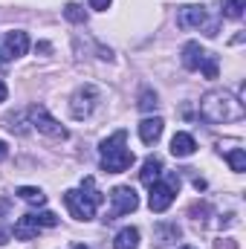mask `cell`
<instances>
[{
	"instance_id": "obj_13",
	"label": "cell",
	"mask_w": 246,
	"mask_h": 249,
	"mask_svg": "<svg viewBox=\"0 0 246 249\" xmlns=\"http://www.w3.org/2000/svg\"><path fill=\"white\" fill-rule=\"evenodd\" d=\"M159 177H162V160H159V157H148V160L142 162L139 180H142L145 186H151V183H157Z\"/></svg>"
},
{
	"instance_id": "obj_28",
	"label": "cell",
	"mask_w": 246,
	"mask_h": 249,
	"mask_svg": "<svg viewBox=\"0 0 246 249\" xmlns=\"http://www.w3.org/2000/svg\"><path fill=\"white\" fill-rule=\"evenodd\" d=\"M6 157H9V145H6V142H3V139H0V162H3V160H6Z\"/></svg>"
},
{
	"instance_id": "obj_15",
	"label": "cell",
	"mask_w": 246,
	"mask_h": 249,
	"mask_svg": "<svg viewBox=\"0 0 246 249\" xmlns=\"http://www.w3.org/2000/svg\"><path fill=\"white\" fill-rule=\"evenodd\" d=\"M136 247H139V229H133V226H124L113 238V249H136Z\"/></svg>"
},
{
	"instance_id": "obj_4",
	"label": "cell",
	"mask_w": 246,
	"mask_h": 249,
	"mask_svg": "<svg viewBox=\"0 0 246 249\" xmlns=\"http://www.w3.org/2000/svg\"><path fill=\"white\" fill-rule=\"evenodd\" d=\"M151 194H148V206H151V212H165L171 203H174V197H177V191H180V177L177 174H168V180L165 183H151Z\"/></svg>"
},
{
	"instance_id": "obj_19",
	"label": "cell",
	"mask_w": 246,
	"mask_h": 249,
	"mask_svg": "<svg viewBox=\"0 0 246 249\" xmlns=\"http://www.w3.org/2000/svg\"><path fill=\"white\" fill-rule=\"evenodd\" d=\"M64 18H67L70 23H84V20H87V12H84V6H78V3H67V6H64Z\"/></svg>"
},
{
	"instance_id": "obj_17",
	"label": "cell",
	"mask_w": 246,
	"mask_h": 249,
	"mask_svg": "<svg viewBox=\"0 0 246 249\" xmlns=\"http://www.w3.org/2000/svg\"><path fill=\"white\" fill-rule=\"evenodd\" d=\"M226 160H229V165H232L235 174H244L246 171V151L244 148H226Z\"/></svg>"
},
{
	"instance_id": "obj_1",
	"label": "cell",
	"mask_w": 246,
	"mask_h": 249,
	"mask_svg": "<svg viewBox=\"0 0 246 249\" xmlns=\"http://www.w3.org/2000/svg\"><path fill=\"white\" fill-rule=\"evenodd\" d=\"M246 116L244 102L226 90H209L200 99V119L206 124H229V122H241Z\"/></svg>"
},
{
	"instance_id": "obj_12",
	"label": "cell",
	"mask_w": 246,
	"mask_h": 249,
	"mask_svg": "<svg viewBox=\"0 0 246 249\" xmlns=\"http://www.w3.org/2000/svg\"><path fill=\"white\" fill-rule=\"evenodd\" d=\"M203 58H206V50H203L197 41H188L183 47V67L185 70H200Z\"/></svg>"
},
{
	"instance_id": "obj_6",
	"label": "cell",
	"mask_w": 246,
	"mask_h": 249,
	"mask_svg": "<svg viewBox=\"0 0 246 249\" xmlns=\"http://www.w3.org/2000/svg\"><path fill=\"white\" fill-rule=\"evenodd\" d=\"M110 214L105 217V220H119L124 214H130V212H136V206H139V197H136V191L130 186H116L110 191Z\"/></svg>"
},
{
	"instance_id": "obj_14",
	"label": "cell",
	"mask_w": 246,
	"mask_h": 249,
	"mask_svg": "<svg viewBox=\"0 0 246 249\" xmlns=\"http://www.w3.org/2000/svg\"><path fill=\"white\" fill-rule=\"evenodd\" d=\"M194 151H197V142H194L191 133H174V139H171V154L174 157H191Z\"/></svg>"
},
{
	"instance_id": "obj_21",
	"label": "cell",
	"mask_w": 246,
	"mask_h": 249,
	"mask_svg": "<svg viewBox=\"0 0 246 249\" xmlns=\"http://www.w3.org/2000/svg\"><path fill=\"white\" fill-rule=\"evenodd\" d=\"M200 70H203L206 78H217V58H214L211 53H206V58H203V64H200Z\"/></svg>"
},
{
	"instance_id": "obj_8",
	"label": "cell",
	"mask_w": 246,
	"mask_h": 249,
	"mask_svg": "<svg viewBox=\"0 0 246 249\" xmlns=\"http://www.w3.org/2000/svg\"><path fill=\"white\" fill-rule=\"evenodd\" d=\"M26 50H29V35H26V32H20V29L6 32V38H3V44H0V64L26 55Z\"/></svg>"
},
{
	"instance_id": "obj_23",
	"label": "cell",
	"mask_w": 246,
	"mask_h": 249,
	"mask_svg": "<svg viewBox=\"0 0 246 249\" xmlns=\"http://www.w3.org/2000/svg\"><path fill=\"white\" fill-rule=\"evenodd\" d=\"M157 238H159V244H168L171 238H180V226L177 223L174 226H159V235Z\"/></svg>"
},
{
	"instance_id": "obj_30",
	"label": "cell",
	"mask_w": 246,
	"mask_h": 249,
	"mask_svg": "<svg viewBox=\"0 0 246 249\" xmlns=\"http://www.w3.org/2000/svg\"><path fill=\"white\" fill-rule=\"evenodd\" d=\"M194 188H197V191H203V188H206V180H200V177H197V180H194Z\"/></svg>"
},
{
	"instance_id": "obj_20",
	"label": "cell",
	"mask_w": 246,
	"mask_h": 249,
	"mask_svg": "<svg viewBox=\"0 0 246 249\" xmlns=\"http://www.w3.org/2000/svg\"><path fill=\"white\" fill-rule=\"evenodd\" d=\"M32 220H35L41 229H53V226H58V217H55L53 212H38V214H32Z\"/></svg>"
},
{
	"instance_id": "obj_26",
	"label": "cell",
	"mask_w": 246,
	"mask_h": 249,
	"mask_svg": "<svg viewBox=\"0 0 246 249\" xmlns=\"http://www.w3.org/2000/svg\"><path fill=\"white\" fill-rule=\"evenodd\" d=\"M9 238H12V229L0 226V247H3V244H9Z\"/></svg>"
},
{
	"instance_id": "obj_16",
	"label": "cell",
	"mask_w": 246,
	"mask_h": 249,
	"mask_svg": "<svg viewBox=\"0 0 246 249\" xmlns=\"http://www.w3.org/2000/svg\"><path fill=\"white\" fill-rule=\"evenodd\" d=\"M18 197H20L23 203H29V206H44V203H47V194H44L41 188H32V186H20L18 188Z\"/></svg>"
},
{
	"instance_id": "obj_32",
	"label": "cell",
	"mask_w": 246,
	"mask_h": 249,
	"mask_svg": "<svg viewBox=\"0 0 246 249\" xmlns=\"http://www.w3.org/2000/svg\"><path fill=\"white\" fill-rule=\"evenodd\" d=\"M180 249H194V247H180Z\"/></svg>"
},
{
	"instance_id": "obj_11",
	"label": "cell",
	"mask_w": 246,
	"mask_h": 249,
	"mask_svg": "<svg viewBox=\"0 0 246 249\" xmlns=\"http://www.w3.org/2000/svg\"><path fill=\"white\" fill-rule=\"evenodd\" d=\"M38 232H41V226L32 220V214L18 217V223H15V229H12V235H15L18 241H32V238H38Z\"/></svg>"
},
{
	"instance_id": "obj_5",
	"label": "cell",
	"mask_w": 246,
	"mask_h": 249,
	"mask_svg": "<svg viewBox=\"0 0 246 249\" xmlns=\"http://www.w3.org/2000/svg\"><path fill=\"white\" fill-rule=\"evenodd\" d=\"M26 116H29V124H35V130H41V133L50 136V139H67V136H70L67 127H64L58 119H53L44 105H32V107L26 110Z\"/></svg>"
},
{
	"instance_id": "obj_31",
	"label": "cell",
	"mask_w": 246,
	"mask_h": 249,
	"mask_svg": "<svg viewBox=\"0 0 246 249\" xmlns=\"http://www.w3.org/2000/svg\"><path fill=\"white\" fill-rule=\"evenodd\" d=\"M72 249H90V247H84V244H75V247H72Z\"/></svg>"
},
{
	"instance_id": "obj_27",
	"label": "cell",
	"mask_w": 246,
	"mask_h": 249,
	"mask_svg": "<svg viewBox=\"0 0 246 249\" xmlns=\"http://www.w3.org/2000/svg\"><path fill=\"white\" fill-rule=\"evenodd\" d=\"M217 249H238V244L232 238H223V244H217Z\"/></svg>"
},
{
	"instance_id": "obj_22",
	"label": "cell",
	"mask_w": 246,
	"mask_h": 249,
	"mask_svg": "<svg viewBox=\"0 0 246 249\" xmlns=\"http://www.w3.org/2000/svg\"><path fill=\"white\" fill-rule=\"evenodd\" d=\"M159 102H157V93L154 90H142L139 93V110H154Z\"/></svg>"
},
{
	"instance_id": "obj_2",
	"label": "cell",
	"mask_w": 246,
	"mask_h": 249,
	"mask_svg": "<svg viewBox=\"0 0 246 249\" xmlns=\"http://www.w3.org/2000/svg\"><path fill=\"white\" fill-rule=\"evenodd\" d=\"M102 191L96 188V180L93 177H84V183L81 188H70V191H64V203H67V209H70V214L75 217V220H93L96 217V209L102 206Z\"/></svg>"
},
{
	"instance_id": "obj_29",
	"label": "cell",
	"mask_w": 246,
	"mask_h": 249,
	"mask_svg": "<svg viewBox=\"0 0 246 249\" xmlns=\"http://www.w3.org/2000/svg\"><path fill=\"white\" fill-rule=\"evenodd\" d=\"M6 96H9V90H6V84L0 81V102H6Z\"/></svg>"
},
{
	"instance_id": "obj_3",
	"label": "cell",
	"mask_w": 246,
	"mask_h": 249,
	"mask_svg": "<svg viewBox=\"0 0 246 249\" xmlns=\"http://www.w3.org/2000/svg\"><path fill=\"white\" fill-rule=\"evenodd\" d=\"M99 157H102V168L107 174H122L133 165V151L127 148V133L116 130L113 136H107L102 145H99Z\"/></svg>"
},
{
	"instance_id": "obj_10",
	"label": "cell",
	"mask_w": 246,
	"mask_h": 249,
	"mask_svg": "<svg viewBox=\"0 0 246 249\" xmlns=\"http://www.w3.org/2000/svg\"><path fill=\"white\" fill-rule=\"evenodd\" d=\"M162 127H165V122H162L159 116H154V119H142V122H139V139H142L145 145H154V142L162 136Z\"/></svg>"
},
{
	"instance_id": "obj_9",
	"label": "cell",
	"mask_w": 246,
	"mask_h": 249,
	"mask_svg": "<svg viewBox=\"0 0 246 249\" xmlns=\"http://www.w3.org/2000/svg\"><path fill=\"white\" fill-rule=\"evenodd\" d=\"M203 23H206V6L188 3V6L177 9V26L180 29H200Z\"/></svg>"
},
{
	"instance_id": "obj_7",
	"label": "cell",
	"mask_w": 246,
	"mask_h": 249,
	"mask_svg": "<svg viewBox=\"0 0 246 249\" xmlns=\"http://www.w3.org/2000/svg\"><path fill=\"white\" fill-rule=\"evenodd\" d=\"M96 105H99V90L93 84H84L75 90V96L70 102V113H72V119H87L96 110Z\"/></svg>"
},
{
	"instance_id": "obj_18",
	"label": "cell",
	"mask_w": 246,
	"mask_h": 249,
	"mask_svg": "<svg viewBox=\"0 0 246 249\" xmlns=\"http://www.w3.org/2000/svg\"><path fill=\"white\" fill-rule=\"evenodd\" d=\"M220 12L226 15V18H232V20H238V18H244V9H246V0H220Z\"/></svg>"
},
{
	"instance_id": "obj_24",
	"label": "cell",
	"mask_w": 246,
	"mask_h": 249,
	"mask_svg": "<svg viewBox=\"0 0 246 249\" xmlns=\"http://www.w3.org/2000/svg\"><path fill=\"white\" fill-rule=\"evenodd\" d=\"M203 214H209V203H194V206H191V217L203 223V220H206Z\"/></svg>"
},
{
	"instance_id": "obj_25",
	"label": "cell",
	"mask_w": 246,
	"mask_h": 249,
	"mask_svg": "<svg viewBox=\"0 0 246 249\" xmlns=\"http://www.w3.org/2000/svg\"><path fill=\"white\" fill-rule=\"evenodd\" d=\"M110 3H113V0H90V9H96V12H107Z\"/></svg>"
}]
</instances>
